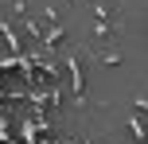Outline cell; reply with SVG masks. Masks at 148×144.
<instances>
[{
  "mask_svg": "<svg viewBox=\"0 0 148 144\" xmlns=\"http://www.w3.org/2000/svg\"><path fill=\"white\" fill-rule=\"evenodd\" d=\"M70 74H74V105H86V74H82V55L78 51H62Z\"/></svg>",
  "mask_w": 148,
  "mask_h": 144,
  "instance_id": "cell-2",
  "label": "cell"
},
{
  "mask_svg": "<svg viewBox=\"0 0 148 144\" xmlns=\"http://www.w3.org/2000/svg\"><path fill=\"white\" fill-rule=\"evenodd\" d=\"M90 59L101 62V66H121V62H125V55H121V51H90Z\"/></svg>",
  "mask_w": 148,
  "mask_h": 144,
  "instance_id": "cell-3",
  "label": "cell"
},
{
  "mask_svg": "<svg viewBox=\"0 0 148 144\" xmlns=\"http://www.w3.org/2000/svg\"><path fill=\"white\" fill-rule=\"evenodd\" d=\"M90 27H94V51H105V39H113L117 35V27H121V4L117 0H94V8H90Z\"/></svg>",
  "mask_w": 148,
  "mask_h": 144,
  "instance_id": "cell-1",
  "label": "cell"
}]
</instances>
